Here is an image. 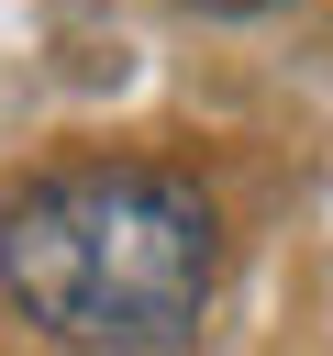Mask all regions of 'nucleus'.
Here are the masks:
<instances>
[{"mask_svg": "<svg viewBox=\"0 0 333 356\" xmlns=\"http://www.w3.org/2000/svg\"><path fill=\"white\" fill-rule=\"evenodd\" d=\"M211 200L166 167H67L0 211V289L89 356H166L211 312Z\"/></svg>", "mask_w": 333, "mask_h": 356, "instance_id": "nucleus-1", "label": "nucleus"}, {"mask_svg": "<svg viewBox=\"0 0 333 356\" xmlns=\"http://www.w3.org/2000/svg\"><path fill=\"white\" fill-rule=\"evenodd\" d=\"M189 11H278V0H189Z\"/></svg>", "mask_w": 333, "mask_h": 356, "instance_id": "nucleus-2", "label": "nucleus"}]
</instances>
